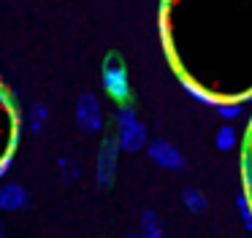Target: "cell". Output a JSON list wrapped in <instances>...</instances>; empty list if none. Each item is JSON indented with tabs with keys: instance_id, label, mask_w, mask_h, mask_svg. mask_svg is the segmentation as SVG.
<instances>
[{
	"instance_id": "obj_5",
	"label": "cell",
	"mask_w": 252,
	"mask_h": 238,
	"mask_svg": "<svg viewBox=\"0 0 252 238\" xmlns=\"http://www.w3.org/2000/svg\"><path fill=\"white\" fill-rule=\"evenodd\" d=\"M149 157H152V162H158V165H163V168H174V171L185 168L182 151L176 149V146H171L168 141H163V138H158V141L149 144Z\"/></svg>"
},
{
	"instance_id": "obj_12",
	"label": "cell",
	"mask_w": 252,
	"mask_h": 238,
	"mask_svg": "<svg viewBox=\"0 0 252 238\" xmlns=\"http://www.w3.org/2000/svg\"><path fill=\"white\" fill-rule=\"evenodd\" d=\"M0 238H8V236H6V230H3V225H0Z\"/></svg>"
},
{
	"instance_id": "obj_6",
	"label": "cell",
	"mask_w": 252,
	"mask_h": 238,
	"mask_svg": "<svg viewBox=\"0 0 252 238\" xmlns=\"http://www.w3.org/2000/svg\"><path fill=\"white\" fill-rule=\"evenodd\" d=\"M117 144H120V149H125V151H138L144 144H147V127H144L141 122L122 124L120 135H117Z\"/></svg>"
},
{
	"instance_id": "obj_8",
	"label": "cell",
	"mask_w": 252,
	"mask_h": 238,
	"mask_svg": "<svg viewBox=\"0 0 252 238\" xmlns=\"http://www.w3.org/2000/svg\"><path fill=\"white\" fill-rule=\"evenodd\" d=\"M57 168H60V173H63V181L79 178V165L71 160V157H60V160H57Z\"/></svg>"
},
{
	"instance_id": "obj_9",
	"label": "cell",
	"mask_w": 252,
	"mask_h": 238,
	"mask_svg": "<svg viewBox=\"0 0 252 238\" xmlns=\"http://www.w3.org/2000/svg\"><path fill=\"white\" fill-rule=\"evenodd\" d=\"M185 206L187 208H192V211H201V208H206V200L201 198V192L198 189H185Z\"/></svg>"
},
{
	"instance_id": "obj_10",
	"label": "cell",
	"mask_w": 252,
	"mask_h": 238,
	"mask_svg": "<svg viewBox=\"0 0 252 238\" xmlns=\"http://www.w3.org/2000/svg\"><path fill=\"white\" fill-rule=\"evenodd\" d=\"M233 144H236L233 127H220V133H217V149H230Z\"/></svg>"
},
{
	"instance_id": "obj_7",
	"label": "cell",
	"mask_w": 252,
	"mask_h": 238,
	"mask_svg": "<svg viewBox=\"0 0 252 238\" xmlns=\"http://www.w3.org/2000/svg\"><path fill=\"white\" fill-rule=\"evenodd\" d=\"M46 122H49V108H46L44 103H33V106H30V114H28V127L33 130V133H41V130L46 127Z\"/></svg>"
},
{
	"instance_id": "obj_13",
	"label": "cell",
	"mask_w": 252,
	"mask_h": 238,
	"mask_svg": "<svg viewBox=\"0 0 252 238\" xmlns=\"http://www.w3.org/2000/svg\"><path fill=\"white\" fill-rule=\"evenodd\" d=\"M141 238H144V236H141Z\"/></svg>"
},
{
	"instance_id": "obj_4",
	"label": "cell",
	"mask_w": 252,
	"mask_h": 238,
	"mask_svg": "<svg viewBox=\"0 0 252 238\" xmlns=\"http://www.w3.org/2000/svg\"><path fill=\"white\" fill-rule=\"evenodd\" d=\"M28 206H30V195H28V189H25L22 184L6 181L3 187H0V211L14 214V211L28 208Z\"/></svg>"
},
{
	"instance_id": "obj_2",
	"label": "cell",
	"mask_w": 252,
	"mask_h": 238,
	"mask_svg": "<svg viewBox=\"0 0 252 238\" xmlns=\"http://www.w3.org/2000/svg\"><path fill=\"white\" fill-rule=\"evenodd\" d=\"M76 124L84 133H98L103 127V108H100L98 95L93 92H82L76 100Z\"/></svg>"
},
{
	"instance_id": "obj_11",
	"label": "cell",
	"mask_w": 252,
	"mask_h": 238,
	"mask_svg": "<svg viewBox=\"0 0 252 238\" xmlns=\"http://www.w3.org/2000/svg\"><path fill=\"white\" fill-rule=\"evenodd\" d=\"M11 162H14V151H6V154L0 157V178L8 173V168H11Z\"/></svg>"
},
{
	"instance_id": "obj_1",
	"label": "cell",
	"mask_w": 252,
	"mask_h": 238,
	"mask_svg": "<svg viewBox=\"0 0 252 238\" xmlns=\"http://www.w3.org/2000/svg\"><path fill=\"white\" fill-rule=\"evenodd\" d=\"M103 89L114 97L120 106H125L130 97V81H127V70L117 54H109L103 62Z\"/></svg>"
},
{
	"instance_id": "obj_3",
	"label": "cell",
	"mask_w": 252,
	"mask_h": 238,
	"mask_svg": "<svg viewBox=\"0 0 252 238\" xmlns=\"http://www.w3.org/2000/svg\"><path fill=\"white\" fill-rule=\"evenodd\" d=\"M117 154H120V144L114 138H106L100 144L98 151V184L109 187L114 181V171H117Z\"/></svg>"
}]
</instances>
